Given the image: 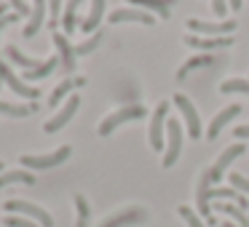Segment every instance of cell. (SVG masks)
Here are the masks:
<instances>
[{"label":"cell","instance_id":"cell-1","mask_svg":"<svg viewBox=\"0 0 249 227\" xmlns=\"http://www.w3.org/2000/svg\"><path fill=\"white\" fill-rule=\"evenodd\" d=\"M145 115V107L142 104H126V107H121V110H115L113 115H107V118L99 123V136H107V134H113L115 129H118L121 123H129V120H137V118H142Z\"/></svg>","mask_w":249,"mask_h":227},{"label":"cell","instance_id":"cell-2","mask_svg":"<svg viewBox=\"0 0 249 227\" xmlns=\"http://www.w3.org/2000/svg\"><path fill=\"white\" fill-rule=\"evenodd\" d=\"M70 158V147H59L54 152H43V155H22V166L30 171H43V168H54Z\"/></svg>","mask_w":249,"mask_h":227},{"label":"cell","instance_id":"cell-3","mask_svg":"<svg viewBox=\"0 0 249 227\" xmlns=\"http://www.w3.org/2000/svg\"><path fill=\"white\" fill-rule=\"evenodd\" d=\"M6 211L14 214V216L24 214L27 219L38 222L40 227H54V219H51L49 211H43L40 206H35V203H27V200H6Z\"/></svg>","mask_w":249,"mask_h":227},{"label":"cell","instance_id":"cell-4","mask_svg":"<svg viewBox=\"0 0 249 227\" xmlns=\"http://www.w3.org/2000/svg\"><path fill=\"white\" fill-rule=\"evenodd\" d=\"M188 30L190 35H198V38H222V35H231L236 30V22H201V19H188Z\"/></svg>","mask_w":249,"mask_h":227},{"label":"cell","instance_id":"cell-5","mask_svg":"<svg viewBox=\"0 0 249 227\" xmlns=\"http://www.w3.org/2000/svg\"><path fill=\"white\" fill-rule=\"evenodd\" d=\"M182 152V126L177 120H169L166 123V155H163V168L174 166Z\"/></svg>","mask_w":249,"mask_h":227},{"label":"cell","instance_id":"cell-6","mask_svg":"<svg viewBox=\"0 0 249 227\" xmlns=\"http://www.w3.org/2000/svg\"><path fill=\"white\" fill-rule=\"evenodd\" d=\"M78 107H81V99H78L75 94H72V97L67 99L65 104H62V110H59V113H56L51 120H46L43 131H46V134H56V131H62V129H65V126L72 120V115L78 113Z\"/></svg>","mask_w":249,"mask_h":227},{"label":"cell","instance_id":"cell-7","mask_svg":"<svg viewBox=\"0 0 249 227\" xmlns=\"http://www.w3.org/2000/svg\"><path fill=\"white\" fill-rule=\"evenodd\" d=\"M174 104H177L179 113L185 115V123H188V136H190V139H198V136H201V118H198V113H196L193 102H190L185 94H174Z\"/></svg>","mask_w":249,"mask_h":227},{"label":"cell","instance_id":"cell-8","mask_svg":"<svg viewBox=\"0 0 249 227\" xmlns=\"http://www.w3.org/2000/svg\"><path fill=\"white\" fill-rule=\"evenodd\" d=\"M0 78H3V83H8V88H11L14 94H19V97H27V99H38L40 97V88L38 86H27L22 78H17L6 62H0Z\"/></svg>","mask_w":249,"mask_h":227},{"label":"cell","instance_id":"cell-9","mask_svg":"<svg viewBox=\"0 0 249 227\" xmlns=\"http://www.w3.org/2000/svg\"><path fill=\"white\" fill-rule=\"evenodd\" d=\"M244 150H247L244 145H231V147H225V150H222V155L214 161V166L209 168V182H220V179L225 177V168L231 166L236 158H241Z\"/></svg>","mask_w":249,"mask_h":227},{"label":"cell","instance_id":"cell-10","mask_svg":"<svg viewBox=\"0 0 249 227\" xmlns=\"http://www.w3.org/2000/svg\"><path fill=\"white\" fill-rule=\"evenodd\" d=\"M169 113V104L161 102L153 113V120H150V147L153 150H163V118Z\"/></svg>","mask_w":249,"mask_h":227},{"label":"cell","instance_id":"cell-11","mask_svg":"<svg viewBox=\"0 0 249 227\" xmlns=\"http://www.w3.org/2000/svg\"><path fill=\"white\" fill-rule=\"evenodd\" d=\"M145 219H147L145 211L137 209V206H131V209H126V211H118V214H113L102 227H131V225H140V222H145Z\"/></svg>","mask_w":249,"mask_h":227},{"label":"cell","instance_id":"cell-12","mask_svg":"<svg viewBox=\"0 0 249 227\" xmlns=\"http://www.w3.org/2000/svg\"><path fill=\"white\" fill-rule=\"evenodd\" d=\"M110 22L113 24H121V22H142V24H156L150 11L145 8H118V11L110 14Z\"/></svg>","mask_w":249,"mask_h":227},{"label":"cell","instance_id":"cell-13","mask_svg":"<svg viewBox=\"0 0 249 227\" xmlns=\"http://www.w3.org/2000/svg\"><path fill=\"white\" fill-rule=\"evenodd\" d=\"M241 104H231V107H225L222 113H217L214 118H212V123H209V131H206V139H214L217 134H220L222 129H225L228 123H231L233 118H238L241 115Z\"/></svg>","mask_w":249,"mask_h":227},{"label":"cell","instance_id":"cell-14","mask_svg":"<svg viewBox=\"0 0 249 227\" xmlns=\"http://www.w3.org/2000/svg\"><path fill=\"white\" fill-rule=\"evenodd\" d=\"M54 46H56V56H59V62H62V70L72 72L75 70V49L70 46V40H67L65 35L54 32Z\"/></svg>","mask_w":249,"mask_h":227},{"label":"cell","instance_id":"cell-15","mask_svg":"<svg viewBox=\"0 0 249 227\" xmlns=\"http://www.w3.org/2000/svg\"><path fill=\"white\" fill-rule=\"evenodd\" d=\"M231 43H233L231 35H222V38H198V35H185V46H193V49H204V51L225 49V46H231Z\"/></svg>","mask_w":249,"mask_h":227},{"label":"cell","instance_id":"cell-16","mask_svg":"<svg viewBox=\"0 0 249 227\" xmlns=\"http://www.w3.org/2000/svg\"><path fill=\"white\" fill-rule=\"evenodd\" d=\"M209 174H201V182H198V193H196V203H198V214H204L206 216V222H209V225H212V222H214V219H212V216H209Z\"/></svg>","mask_w":249,"mask_h":227},{"label":"cell","instance_id":"cell-17","mask_svg":"<svg viewBox=\"0 0 249 227\" xmlns=\"http://www.w3.org/2000/svg\"><path fill=\"white\" fill-rule=\"evenodd\" d=\"M46 6H49L46 0H35L33 14H30V22H27V27H24V38H33V35L43 27V22H46Z\"/></svg>","mask_w":249,"mask_h":227},{"label":"cell","instance_id":"cell-18","mask_svg":"<svg viewBox=\"0 0 249 227\" xmlns=\"http://www.w3.org/2000/svg\"><path fill=\"white\" fill-rule=\"evenodd\" d=\"M214 209L220 211V214H228L233 222H236L238 227H249V216L244 214V209H238L236 203H231V200H217Z\"/></svg>","mask_w":249,"mask_h":227},{"label":"cell","instance_id":"cell-19","mask_svg":"<svg viewBox=\"0 0 249 227\" xmlns=\"http://www.w3.org/2000/svg\"><path fill=\"white\" fill-rule=\"evenodd\" d=\"M102 14H105V0H91V11H89V16L81 22L83 32H94V30L99 27V22H102Z\"/></svg>","mask_w":249,"mask_h":227},{"label":"cell","instance_id":"cell-20","mask_svg":"<svg viewBox=\"0 0 249 227\" xmlns=\"http://www.w3.org/2000/svg\"><path fill=\"white\" fill-rule=\"evenodd\" d=\"M56 67H62V62H59V56L54 54L51 59H46L40 67H35V70H24V78H27V81H43V78H49Z\"/></svg>","mask_w":249,"mask_h":227},{"label":"cell","instance_id":"cell-21","mask_svg":"<svg viewBox=\"0 0 249 227\" xmlns=\"http://www.w3.org/2000/svg\"><path fill=\"white\" fill-rule=\"evenodd\" d=\"M83 0H70L65 8V16H62V30H65V35H72L78 30V8H81Z\"/></svg>","mask_w":249,"mask_h":227},{"label":"cell","instance_id":"cell-22","mask_svg":"<svg viewBox=\"0 0 249 227\" xmlns=\"http://www.w3.org/2000/svg\"><path fill=\"white\" fill-rule=\"evenodd\" d=\"M209 65H214V56H212V54H198V56H193V59H188V62H185V65L177 70V81H185V75H188L190 70L209 67Z\"/></svg>","mask_w":249,"mask_h":227},{"label":"cell","instance_id":"cell-23","mask_svg":"<svg viewBox=\"0 0 249 227\" xmlns=\"http://www.w3.org/2000/svg\"><path fill=\"white\" fill-rule=\"evenodd\" d=\"M38 110V104H8L0 102V115H8V118H27Z\"/></svg>","mask_w":249,"mask_h":227},{"label":"cell","instance_id":"cell-24","mask_svg":"<svg viewBox=\"0 0 249 227\" xmlns=\"http://www.w3.org/2000/svg\"><path fill=\"white\" fill-rule=\"evenodd\" d=\"M129 3L137 8H145V11H156L158 16L169 19V3L172 0H129Z\"/></svg>","mask_w":249,"mask_h":227},{"label":"cell","instance_id":"cell-25","mask_svg":"<svg viewBox=\"0 0 249 227\" xmlns=\"http://www.w3.org/2000/svg\"><path fill=\"white\" fill-rule=\"evenodd\" d=\"M6 56L14 62V65H19L22 70H35V67H40L43 62H38V59H30V56H24L19 49H14V46H6Z\"/></svg>","mask_w":249,"mask_h":227},{"label":"cell","instance_id":"cell-26","mask_svg":"<svg viewBox=\"0 0 249 227\" xmlns=\"http://www.w3.org/2000/svg\"><path fill=\"white\" fill-rule=\"evenodd\" d=\"M14 182L35 184V177L30 171H3V174H0V190L6 187V184H14Z\"/></svg>","mask_w":249,"mask_h":227},{"label":"cell","instance_id":"cell-27","mask_svg":"<svg viewBox=\"0 0 249 227\" xmlns=\"http://www.w3.org/2000/svg\"><path fill=\"white\" fill-rule=\"evenodd\" d=\"M220 91L222 94H247V97H249V81H244V78H231V81H222Z\"/></svg>","mask_w":249,"mask_h":227},{"label":"cell","instance_id":"cell-28","mask_svg":"<svg viewBox=\"0 0 249 227\" xmlns=\"http://www.w3.org/2000/svg\"><path fill=\"white\" fill-rule=\"evenodd\" d=\"M72 88H75V81H70V78H67V81H62L59 86H56L54 91H51V97H49V104H51V107H56V104H59L62 99H65L67 94L72 91Z\"/></svg>","mask_w":249,"mask_h":227},{"label":"cell","instance_id":"cell-29","mask_svg":"<svg viewBox=\"0 0 249 227\" xmlns=\"http://www.w3.org/2000/svg\"><path fill=\"white\" fill-rule=\"evenodd\" d=\"M99 43H102V32H94L91 38L86 40V43L75 46V56H89V54H94V51L99 49Z\"/></svg>","mask_w":249,"mask_h":227},{"label":"cell","instance_id":"cell-30","mask_svg":"<svg viewBox=\"0 0 249 227\" xmlns=\"http://www.w3.org/2000/svg\"><path fill=\"white\" fill-rule=\"evenodd\" d=\"M72 203H75V209H78V227H86V222H89V203H86V198L75 193Z\"/></svg>","mask_w":249,"mask_h":227},{"label":"cell","instance_id":"cell-31","mask_svg":"<svg viewBox=\"0 0 249 227\" xmlns=\"http://www.w3.org/2000/svg\"><path fill=\"white\" fill-rule=\"evenodd\" d=\"M177 214L188 222V227H204V222L198 219V214H196L193 209H188V206H177Z\"/></svg>","mask_w":249,"mask_h":227},{"label":"cell","instance_id":"cell-32","mask_svg":"<svg viewBox=\"0 0 249 227\" xmlns=\"http://www.w3.org/2000/svg\"><path fill=\"white\" fill-rule=\"evenodd\" d=\"M6 227H40V225L33 219H24V216H6Z\"/></svg>","mask_w":249,"mask_h":227},{"label":"cell","instance_id":"cell-33","mask_svg":"<svg viewBox=\"0 0 249 227\" xmlns=\"http://www.w3.org/2000/svg\"><path fill=\"white\" fill-rule=\"evenodd\" d=\"M46 3H49V14H51L49 27L56 32V16H59V11H62V0H46Z\"/></svg>","mask_w":249,"mask_h":227},{"label":"cell","instance_id":"cell-34","mask_svg":"<svg viewBox=\"0 0 249 227\" xmlns=\"http://www.w3.org/2000/svg\"><path fill=\"white\" fill-rule=\"evenodd\" d=\"M231 184H233V190H238V193H249V179L241 177V174H231Z\"/></svg>","mask_w":249,"mask_h":227},{"label":"cell","instance_id":"cell-35","mask_svg":"<svg viewBox=\"0 0 249 227\" xmlns=\"http://www.w3.org/2000/svg\"><path fill=\"white\" fill-rule=\"evenodd\" d=\"M11 6H14V14H17V16H27V14H33L30 6H27V0H11Z\"/></svg>","mask_w":249,"mask_h":227},{"label":"cell","instance_id":"cell-36","mask_svg":"<svg viewBox=\"0 0 249 227\" xmlns=\"http://www.w3.org/2000/svg\"><path fill=\"white\" fill-rule=\"evenodd\" d=\"M212 8H214L217 16H225L228 14V0H212Z\"/></svg>","mask_w":249,"mask_h":227},{"label":"cell","instance_id":"cell-37","mask_svg":"<svg viewBox=\"0 0 249 227\" xmlns=\"http://www.w3.org/2000/svg\"><path fill=\"white\" fill-rule=\"evenodd\" d=\"M233 134H236V139H249V123H247V126H238V129H233Z\"/></svg>","mask_w":249,"mask_h":227},{"label":"cell","instance_id":"cell-38","mask_svg":"<svg viewBox=\"0 0 249 227\" xmlns=\"http://www.w3.org/2000/svg\"><path fill=\"white\" fill-rule=\"evenodd\" d=\"M17 14H6V16H0V30H3V27H8V24H11V22H17Z\"/></svg>","mask_w":249,"mask_h":227},{"label":"cell","instance_id":"cell-39","mask_svg":"<svg viewBox=\"0 0 249 227\" xmlns=\"http://www.w3.org/2000/svg\"><path fill=\"white\" fill-rule=\"evenodd\" d=\"M241 6H244V0H231V8H233V11H238Z\"/></svg>","mask_w":249,"mask_h":227},{"label":"cell","instance_id":"cell-40","mask_svg":"<svg viewBox=\"0 0 249 227\" xmlns=\"http://www.w3.org/2000/svg\"><path fill=\"white\" fill-rule=\"evenodd\" d=\"M222 227H238V225H231V222H225V225H222Z\"/></svg>","mask_w":249,"mask_h":227},{"label":"cell","instance_id":"cell-41","mask_svg":"<svg viewBox=\"0 0 249 227\" xmlns=\"http://www.w3.org/2000/svg\"><path fill=\"white\" fill-rule=\"evenodd\" d=\"M3 168H6V166H3V161H0V174H3Z\"/></svg>","mask_w":249,"mask_h":227},{"label":"cell","instance_id":"cell-42","mask_svg":"<svg viewBox=\"0 0 249 227\" xmlns=\"http://www.w3.org/2000/svg\"><path fill=\"white\" fill-rule=\"evenodd\" d=\"M0 86H3V78H0Z\"/></svg>","mask_w":249,"mask_h":227}]
</instances>
